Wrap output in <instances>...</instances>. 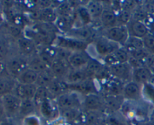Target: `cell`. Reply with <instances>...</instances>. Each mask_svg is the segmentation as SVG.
<instances>
[{
	"label": "cell",
	"instance_id": "6da1fadb",
	"mask_svg": "<svg viewBox=\"0 0 154 125\" xmlns=\"http://www.w3.org/2000/svg\"><path fill=\"white\" fill-rule=\"evenodd\" d=\"M23 35L32 40L39 49L45 46L54 45L58 34L54 24L36 22L24 29Z\"/></svg>",
	"mask_w": 154,
	"mask_h": 125
},
{
	"label": "cell",
	"instance_id": "7a4b0ae2",
	"mask_svg": "<svg viewBox=\"0 0 154 125\" xmlns=\"http://www.w3.org/2000/svg\"><path fill=\"white\" fill-rule=\"evenodd\" d=\"M54 46L75 52L79 51H87L90 44L75 37L58 34L54 40Z\"/></svg>",
	"mask_w": 154,
	"mask_h": 125
},
{
	"label": "cell",
	"instance_id": "3957f363",
	"mask_svg": "<svg viewBox=\"0 0 154 125\" xmlns=\"http://www.w3.org/2000/svg\"><path fill=\"white\" fill-rule=\"evenodd\" d=\"M59 109L78 108L82 109L84 96L75 91H69L54 99Z\"/></svg>",
	"mask_w": 154,
	"mask_h": 125
},
{
	"label": "cell",
	"instance_id": "277c9868",
	"mask_svg": "<svg viewBox=\"0 0 154 125\" xmlns=\"http://www.w3.org/2000/svg\"><path fill=\"white\" fill-rule=\"evenodd\" d=\"M90 45H93L94 52L102 59L105 57L114 53L120 46H121L118 43L110 40L104 35L98 36Z\"/></svg>",
	"mask_w": 154,
	"mask_h": 125
},
{
	"label": "cell",
	"instance_id": "5b68a950",
	"mask_svg": "<svg viewBox=\"0 0 154 125\" xmlns=\"http://www.w3.org/2000/svg\"><path fill=\"white\" fill-rule=\"evenodd\" d=\"M5 64L8 74L17 79L23 70L29 67V59L23 55L14 56L9 58Z\"/></svg>",
	"mask_w": 154,
	"mask_h": 125
},
{
	"label": "cell",
	"instance_id": "8992f818",
	"mask_svg": "<svg viewBox=\"0 0 154 125\" xmlns=\"http://www.w3.org/2000/svg\"><path fill=\"white\" fill-rule=\"evenodd\" d=\"M102 35L106 37L111 41L118 43L122 46L126 44V41L129 37L127 26L120 25H117L113 28L105 29Z\"/></svg>",
	"mask_w": 154,
	"mask_h": 125
},
{
	"label": "cell",
	"instance_id": "52a82bcc",
	"mask_svg": "<svg viewBox=\"0 0 154 125\" xmlns=\"http://www.w3.org/2000/svg\"><path fill=\"white\" fill-rule=\"evenodd\" d=\"M110 73L113 77L126 83L132 80L133 69L129 63H117L109 67Z\"/></svg>",
	"mask_w": 154,
	"mask_h": 125
},
{
	"label": "cell",
	"instance_id": "ba28073f",
	"mask_svg": "<svg viewBox=\"0 0 154 125\" xmlns=\"http://www.w3.org/2000/svg\"><path fill=\"white\" fill-rule=\"evenodd\" d=\"M6 118H11L18 115L20 107L21 99L14 93L6 94L2 97Z\"/></svg>",
	"mask_w": 154,
	"mask_h": 125
},
{
	"label": "cell",
	"instance_id": "9c48e42d",
	"mask_svg": "<svg viewBox=\"0 0 154 125\" xmlns=\"http://www.w3.org/2000/svg\"><path fill=\"white\" fill-rule=\"evenodd\" d=\"M66 35L83 40L86 43H88L89 44L93 43L95 39L98 37L96 35V31L91 25L75 27Z\"/></svg>",
	"mask_w": 154,
	"mask_h": 125
},
{
	"label": "cell",
	"instance_id": "30bf717a",
	"mask_svg": "<svg viewBox=\"0 0 154 125\" xmlns=\"http://www.w3.org/2000/svg\"><path fill=\"white\" fill-rule=\"evenodd\" d=\"M41 116L46 120H52L60 115V110L54 99H48L37 106Z\"/></svg>",
	"mask_w": 154,
	"mask_h": 125
},
{
	"label": "cell",
	"instance_id": "8fae6325",
	"mask_svg": "<svg viewBox=\"0 0 154 125\" xmlns=\"http://www.w3.org/2000/svg\"><path fill=\"white\" fill-rule=\"evenodd\" d=\"M82 109L84 112L89 111H101L105 109L103 95L100 94H90L84 97Z\"/></svg>",
	"mask_w": 154,
	"mask_h": 125
},
{
	"label": "cell",
	"instance_id": "7c38bea8",
	"mask_svg": "<svg viewBox=\"0 0 154 125\" xmlns=\"http://www.w3.org/2000/svg\"><path fill=\"white\" fill-rule=\"evenodd\" d=\"M17 43L21 55L28 59L38 53V48L37 45L32 40L28 38L26 36L22 35L18 37Z\"/></svg>",
	"mask_w": 154,
	"mask_h": 125
},
{
	"label": "cell",
	"instance_id": "4fadbf2b",
	"mask_svg": "<svg viewBox=\"0 0 154 125\" xmlns=\"http://www.w3.org/2000/svg\"><path fill=\"white\" fill-rule=\"evenodd\" d=\"M57 13L54 7L32 10L31 17L36 22L54 24L57 18Z\"/></svg>",
	"mask_w": 154,
	"mask_h": 125
},
{
	"label": "cell",
	"instance_id": "5bb4252c",
	"mask_svg": "<svg viewBox=\"0 0 154 125\" xmlns=\"http://www.w3.org/2000/svg\"><path fill=\"white\" fill-rule=\"evenodd\" d=\"M125 84L123 82L114 77H111L102 83V90L104 95H123Z\"/></svg>",
	"mask_w": 154,
	"mask_h": 125
},
{
	"label": "cell",
	"instance_id": "9a60e30c",
	"mask_svg": "<svg viewBox=\"0 0 154 125\" xmlns=\"http://www.w3.org/2000/svg\"><path fill=\"white\" fill-rule=\"evenodd\" d=\"M96 81V79H87L78 85H69V91L79 93L84 97L90 94H99Z\"/></svg>",
	"mask_w": 154,
	"mask_h": 125
},
{
	"label": "cell",
	"instance_id": "2e32d148",
	"mask_svg": "<svg viewBox=\"0 0 154 125\" xmlns=\"http://www.w3.org/2000/svg\"><path fill=\"white\" fill-rule=\"evenodd\" d=\"M123 95L126 100L138 101L142 98V85L132 80L125 84Z\"/></svg>",
	"mask_w": 154,
	"mask_h": 125
},
{
	"label": "cell",
	"instance_id": "e0dca14e",
	"mask_svg": "<svg viewBox=\"0 0 154 125\" xmlns=\"http://www.w3.org/2000/svg\"><path fill=\"white\" fill-rule=\"evenodd\" d=\"M92 56L87 51H79L72 52L69 58V64L72 69H84Z\"/></svg>",
	"mask_w": 154,
	"mask_h": 125
},
{
	"label": "cell",
	"instance_id": "ac0fdd59",
	"mask_svg": "<svg viewBox=\"0 0 154 125\" xmlns=\"http://www.w3.org/2000/svg\"><path fill=\"white\" fill-rule=\"evenodd\" d=\"M105 109L111 113L119 112L125 104V97L123 95H103Z\"/></svg>",
	"mask_w": 154,
	"mask_h": 125
},
{
	"label": "cell",
	"instance_id": "d6986e66",
	"mask_svg": "<svg viewBox=\"0 0 154 125\" xmlns=\"http://www.w3.org/2000/svg\"><path fill=\"white\" fill-rule=\"evenodd\" d=\"M50 70L52 72L55 78L65 79L69 72L70 71L71 67L68 61L60 59V58H56L51 64Z\"/></svg>",
	"mask_w": 154,
	"mask_h": 125
},
{
	"label": "cell",
	"instance_id": "ffe728a7",
	"mask_svg": "<svg viewBox=\"0 0 154 125\" xmlns=\"http://www.w3.org/2000/svg\"><path fill=\"white\" fill-rule=\"evenodd\" d=\"M74 19H75L74 28L90 25L93 21L87 7L84 5H80L75 9L74 13Z\"/></svg>",
	"mask_w": 154,
	"mask_h": 125
},
{
	"label": "cell",
	"instance_id": "44dd1931",
	"mask_svg": "<svg viewBox=\"0 0 154 125\" xmlns=\"http://www.w3.org/2000/svg\"><path fill=\"white\" fill-rule=\"evenodd\" d=\"M126 26H127L129 36L131 37L143 39L149 32H150L145 23L140 21L131 19Z\"/></svg>",
	"mask_w": 154,
	"mask_h": 125
},
{
	"label": "cell",
	"instance_id": "7402d4cb",
	"mask_svg": "<svg viewBox=\"0 0 154 125\" xmlns=\"http://www.w3.org/2000/svg\"><path fill=\"white\" fill-rule=\"evenodd\" d=\"M153 76V73L150 67H140L133 69L132 72V80L141 85L149 83Z\"/></svg>",
	"mask_w": 154,
	"mask_h": 125
},
{
	"label": "cell",
	"instance_id": "603a6c76",
	"mask_svg": "<svg viewBox=\"0 0 154 125\" xmlns=\"http://www.w3.org/2000/svg\"><path fill=\"white\" fill-rule=\"evenodd\" d=\"M37 88L38 86L35 84L25 85V84H20L17 82V85L14 91V94H16L21 100H25V99H32L33 100Z\"/></svg>",
	"mask_w": 154,
	"mask_h": 125
},
{
	"label": "cell",
	"instance_id": "cb8c5ba5",
	"mask_svg": "<svg viewBox=\"0 0 154 125\" xmlns=\"http://www.w3.org/2000/svg\"><path fill=\"white\" fill-rule=\"evenodd\" d=\"M90 79L87 75L85 69H72L71 68L65 81L69 85H78L85 81L86 79Z\"/></svg>",
	"mask_w": 154,
	"mask_h": 125
},
{
	"label": "cell",
	"instance_id": "d4e9b609",
	"mask_svg": "<svg viewBox=\"0 0 154 125\" xmlns=\"http://www.w3.org/2000/svg\"><path fill=\"white\" fill-rule=\"evenodd\" d=\"M54 25L59 32L66 35L74 28V16H58L54 22Z\"/></svg>",
	"mask_w": 154,
	"mask_h": 125
},
{
	"label": "cell",
	"instance_id": "484cf974",
	"mask_svg": "<svg viewBox=\"0 0 154 125\" xmlns=\"http://www.w3.org/2000/svg\"><path fill=\"white\" fill-rule=\"evenodd\" d=\"M17 85V79L9 76L8 74L0 76V97H2L6 94L14 93Z\"/></svg>",
	"mask_w": 154,
	"mask_h": 125
},
{
	"label": "cell",
	"instance_id": "4316f807",
	"mask_svg": "<svg viewBox=\"0 0 154 125\" xmlns=\"http://www.w3.org/2000/svg\"><path fill=\"white\" fill-rule=\"evenodd\" d=\"M101 25L105 29L113 28L118 25L117 21V13L114 10L108 7H105L102 16L99 19Z\"/></svg>",
	"mask_w": 154,
	"mask_h": 125
},
{
	"label": "cell",
	"instance_id": "83f0119b",
	"mask_svg": "<svg viewBox=\"0 0 154 125\" xmlns=\"http://www.w3.org/2000/svg\"><path fill=\"white\" fill-rule=\"evenodd\" d=\"M48 89L49 90L54 99H56L60 95L69 91V85L66 83L65 79H57V78H55L50 84L49 86L48 87Z\"/></svg>",
	"mask_w": 154,
	"mask_h": 125
},
{
	"label": "cell",
	"instance_id": "f1b7e54d",
	"mask_svg": "<svg viewBox=\"0 0 154 125\" xmlns=\"http://www.w3.org/2000/svg\"><path fill=\"white\" fill-rule=\"evenodd\" d=\"M86 7H87L93 20H98V19L99 20L104 10H105V5H104L103 1H99V0L88 1Z\"/></svg>",
	"mask_w": 154,
	"mask_h": 125
},
{
	"label": "cell",
	"instance_id": "f546056e",
	"mask_svg": "<svg viewBox=\"0 0 154 125\" xmlns=\"http://www.w3.org/2000/svg\"><path fill=\"white\" fill-rule=\"evenodd\" d=\"M37 110V105H36L34 100H32V99L21 100L20 107L18 115L22 117V118H24L27 116H29V115H35V112Z\"/></svg>",
	"mask_w": 154,
	"mask_h": 125
},
{
	"label": "cell",
	"instance_id": "4dcf8cb0",
	"mask_svg": "<svg viewBox=\"0 0 154 125\" xmlns=\"http://www.w3.org/2000/svg\"><path fill=\"white\" fill-rule=\"evenodd\" d=\"M38 73L30 69L29 67H28L25 70H23L17 77L16 79L18 83L20 84H25V85L35 84L38 78Z\"/></svg>",
	"mask_w": 154,
	"mask_h": 125
},
{
	"label": "cell",
	"instance_id": "1f68e13d",
	"mask_svg": "<svg viewBox=\"0 0 154 125\" xmlns=\"http://www.w3.org/2000/svg\"><path fill=\"white\" fill-rule=\"evenodd\" d=\"M59 110H60V116H61L65 121L68 122H75L82 116L81 109L71 108V109H63Z\"/></svg>",
	"mask_w": 154,
	"mask_h": 125
},
{
	"label": "cell",
	"instance_id": "d6a6232c",
	"mask_svg": "<svg viewBox=\"0 0 154 125\" xmlns=\"http://www.w3.org/2000/svg\"><path fill=\"white\" fill-rule=\"evenodd\" d=\"M75 7L71 1H60L55 7L57 16H74Z\"/></svg>",
	"mask_w": 154,
	"mask_h": 125
},
{
	"label": "cell",
	"instance_id": "836d02e7",
	"mask_svg": "<svg viewBox=\"0 0 154 125\" xmlns=\"http://www.w3.org/2000/svg\"><path fill=\"white\" fill-rule=\"evenodd\" d=\"M84 122L85 125H97L104 121L101 111H89L84 112Z\"/></svg>",
	"mask_w": 154,
	"mask_h": 125
},
{
	"label": "cell",
	"instance_id": "e575fe53",
	"mask_svg": "<svg viewBox=\"0 0 154 125\" xmlns=\"http://www.w3.org/2000/svg\"><path fill=\"white\" fill-rule=\"evenodd\" d=\"M54 79H55V77H54V74L51 71V70L48 69V70H45V71L39 73L38 74V78L37 80H36L35 85L38 87L48 88Z\"/></svg>",
	"mask_w": 154,
	"mask_h": 125
},
{
	"label": "cell",
	"instance_id": "d590c367",
	"mask_svg": "<svg viewBox=\"0 0 154 125\" xmlns=\"http://www.w3.org/2000/svg\"><path fill=\"white\" fill-rule=\"evenodd\" d=\"M29 67L38 73L50 69V67L39 58L38 54L29 59Z\"/></svg>",
	"mask_w": 154,
	"mask_h": 125
},
{
	"label": "cell",
	"instance_id": "8d00e7d4",
	"mask_svg": "<svg viewBox=\"0 0 154 125\" xmlns=\"http://www.w3.org/2000/svg\"><path fill=\"white\" fill-rule=\"evenodd\" d=\"M48 99H54V97H52V95L51 94L48 88L38 87L35 95L34 99H33L34 101L35 102L36 105L38 106L40 103H42V102L45 101L46 100H48Z\"/></svg>",
	"mask_w": 154,
	"mask_h": 125
},
{
	"label": "cell",
	"instance_id": "74e56055",
	"mask_svg": "<svg viewBox=\"0 0 154 125\" xmlns=\"http://www.w3.org/2000/svg\"><path fill=\"white\" fill-rule=\"evenodd\" d=\"M117 63H128L130 59V54L125 46H120L113 53Z\"/></svg>",
	"mask_w": 154,
	"mask_h": 125
},
{
	"label": "cell",
	"instance_id": "f35d334b",
	"mask_svg": "<svg viewBox=\"0 0 154 125\" xmlns=\"http://www.w3.org/2000/svg\"><path fill=\"white\" fill-rule=\"evenodd\" d=\"M123 46H125L128 50L144 49V42H143V39L129 36V39H128V40L126 41V44Z\"/></svg>",
	"mask_w": 154,
	"mask_h": 125
},
{
	"label": "cell",
	"instance_id": "ab89813d",
	"mask_svg": "<svg viewBox=\"0 0 154 125\" xmlns=\"http://www.w3.org/2000/svg\"><path fill=\"white\" fill-rule=\"evenodd\" d=\"M142 97L154 103V85L150 82L142 85Z\"/></svg>",
	"mask_w": 154,
	"mask_h": 125
},
{
	"label": "cell",
	"instance_id": "60d3db41",
	"mask_svg": "<svg viewBox=\"0 0 154 125\" xmlns=\"http://www.w3.org/2000/svg\"><path fill=\"white\" fill-rule=\"evenodd\" d=\"M117 112L114 113H111L108 116L105 118V121L108 125H126V122L124 121V118L122 116H119L117 115Z\"/></svg>",
	"mask_w": 154,
	"mask_h": 125
},
{
	"label": "cell",
	"instance_id": "b9f144b4",
	"mask_svg": "<svg viewBox=\"0 0 154 125\" xmlns=\"http://www.w3.org/2000/svg\"><path fill=\"white\" fill-rule=\"evenodd\" d=\"M132 19V12L127 11L125 10H120L117 13V21L118 25H127V24Z\"/></svg>",
	"mask_w": 154,
	"mask_h": 125
},
{
	"label": "cell",
	"instance_id": "7bdbcfd3",
	"mask_svg": "<svg viewBox=\"0 0 154 125\" xmlns=\"http://www.w3.org/2000/svg\"><path fill=\"white\" fill-rule=\"evenodd\" d=\"M144 42V48L150 52V54L154 55V34L149 32L145 37L143 38Z\"/></svg>",
	"mask_w": 154,
	"mask_h": 125
},
{
	"label": "cell",
	"instance_id": "ee69618b",
	"mask_svg": "<svg viewBox=\"0 0 154 125\" xmlns=\"http://www.w3.org/2000/svg\"><path fill=\"white\" fill-rule=\"evenodd\" d=\"M22 125H42V121L36 115H29L23 118Z\"/></svg>",
	"mask_w": 154,
	"mask_h": 125
},
{
	"label": "cell",
	"instance_id": "f6af8a7d",
	"mask_svg": "<svg viewBox=\"0 0 154 125\" xmlns=\"http://www.w3.org/2000/svg\"><path fill=\"white\" fill-rule=\"evenodd\" d=\"M142 7L147 14L154 16V1H142Z\"/></svg>",
	"mask_w": 154,
	"mask_h": 125
},
{
	"label": "cell",
	"instance_id": "bcb514c9",
	"mask_svg": "<svg viewBox=\"0 0 154 125\" xmlns=\"http://www.w3.org/2000/svg\"><path fill=\"white\" fill-rule=\"evenodd\" d=\"M8 54V49L5 42L0 40V61L4 62L5 60L7 58Z\"/></svg>",
	"mask_w": 154,
	"mask_h": 125
},
{
	"label": "cell",
	"instance_id": "7dc6e473",
	"mask_svg": "<svg viewBox=\"0 0 154 125\" xmlns=\"http://www.w3.org/2000/svg\"><path fill=\"white\" fill-rule=\"evenodd\" d=\"M5 117H6V115H5V112L4 105H3V102H2V97H0V122L4 120Z\"/></svg>",
	"mask_w": 154,
	"mask_h": 125
},
{
	"label": "cell",
	"instance_id": "c3c4849f",
	"mask_svg": "<svg viewBox=\"0 0 154 125\" xmlns=\"http://www.w3.org/2000/svg\"><path fill=\"white\" fill-rule=\"evenodd\" d=\"M5 72L6 71V64L3 61H0V76L4 75Z\"/></svg>",
	"mask_w": 154,
	"mask_h": 125
},
{
	"label": "cell",
	"instance_id": "681fc988",
	"mask_svg": "<svg viewBox=\"0 0 154 125\" xmlns=\"http://www.w3.org/2000/svg\"><path fill=\"white\" fill-rule=\"evenodd\" d=\"M0 125H15V124H14V123L12 122L9 118H8V119H4L3 121H2L1 122H0Z\"/></svg>",
	"mask_w": 154,
	"mask_h": 125
},
{
	"label": "cell",
	"instance_id": "f907efd6",
	"mask_svg": "<svg viewBox=\"0 0 154 125\" xmlns=\"http://www.w3.org/2000/svg\"><path fill=\"white\" fill-rule=\"evenodd\" d=\"M97 125H108V124H107V123L105 122V120H104L103 121H102V122L99 123V124H97Z\"/></svg>",
	"mask_w": 154,
	"mask_h": 125
}]
</instances>
